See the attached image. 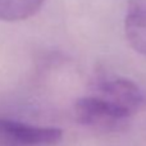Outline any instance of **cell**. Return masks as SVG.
Instances as JSON below:
<instances>
[{"label":"cell","mask_w":146,"mask_h":146,"mask_svg":"<svg viewBox=\"0 0 146 146\" xmlns=\"http://www.w3.org/2000/svg\"><path fill=\"white\" fill-rule=\"evenodd\" d=\"M95 94L119 106L133 115L144 103V95L140 87L124 77L101 76L95 83Z\"/></svg>","instance_id":"cell-3"},{"label":"cell","mask_w":146,"mask_h":146,"mask_svg":"<svg viewBox=\"0 0 146 146\" xmlns=\"http://www.w3.org/2000/svg\"><path fill=\"white\" fill-rule=\"evenodd\" d=\"M45 0H0V21L19 22L40 10Z\"/></svg>","instance_id":"cell-5"},{"label":"cell","mask_w":146,"mask_h":146,"mask_svg":"<svg viewBox=\"0 0 146 146\" xmlns=\"http://www.w3.org/2000/svg\"><path fill=\"white\" fill-rule=\"evenodd\" d=\"M0 137L12 144L25 146L54 145L63 139V131L58 127L36 126L0 117Z\"/></svg>","instance_id":"cell-2"},{"label":"cell","mask_w":146,"mask_h":146,"mask_svg":"<svg viewBox=\"0 0 146 146\" xmlns=\"http://www.w3.org/2000/svg\"><path fill=\"white\" fill-rule=\"evenodd\" d=\"M124 32L129 45L146 56V0H128Z\"/></svg>","instance_id":"cell-4"},{"label":"cell","mask_w":146,"mask_h":146,"mask_svg":"<svg viewBox=\"0 0 146 146\" xmlns=\"http://www.w3.org/2000/svg\"><path fill=\"white\" fill-rule=\"evenodd\" d=\"M74 115L80 124L101 132L118 131L126 126L132 117L96 94L83 96L76 101Z\"/></svg>","instance_id":"cell-1"}]
</instances>
